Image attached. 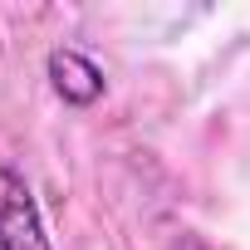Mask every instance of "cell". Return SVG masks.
I'll return each mask as SVG.
<instances>
[{"label":"cell","instance_id":"cell-2","mask_svg":"<svg viewBox=\"0 0 250 250\" xmlns=\"http://www.w3.org/2000/svg\"><path fill=\"white\" fill-rule=\"evenodd\" d=\"M44 74H49V88L69 103V108H88V103H98L103 98V88H108V79H103V69L83 54V49H49V59H44Z\"/></svg>","mask_w":250,"mask_h":250},{"label":"cell","instance_id":"cell-1","mask_svg":"<svg viewBox=\"0 0 250 250\" xmlns=\"http://www.w3.org/2000/svg\"><path fill=\"white\" fill-rule=\"evenodd\" d=\"M0 250H54L30 182L0 157Z\"/></svg>","mask_w":250,"mask_h":250}]
</instances>
